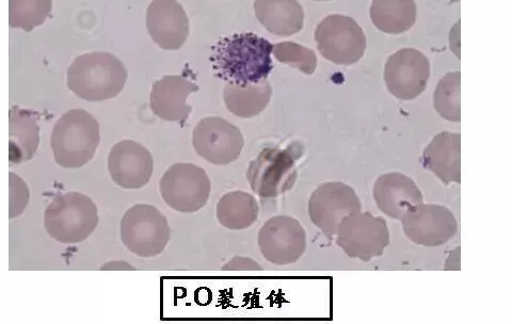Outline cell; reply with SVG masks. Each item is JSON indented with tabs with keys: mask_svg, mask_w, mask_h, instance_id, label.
<instances>
[{
	"mask_svg": "<svg viewBox=\"0 0 512 324\" xmlns=\"http://www.w3.org/2000/svg\"><path fill=\"white\" fill-rule=\"evenodd\" d=\"M272 44L252 32L221 39L211 58L214 74L227 84L246 86L267 79L272 71Z\"/></svg>",
	"mask_w": 512,
	"mask_h": 324,
	"instance_id": "cell-1",
	"label": "cell"
},
{
	"mask_svg": "<svg viewBox=\"0 0 512 324\" xmlns=\"http://www.w3.org/2000/svg\"><path fill=\"white\" fill-rule=\"evenodd\" d=\"M128 74L122 61L110 53L78 56L68 70V88L87 102L115 99L125 87Z\"/></svg>",
	"mask_w": 512,
	"mask_h": 324,
	"instance_id": "cell-2",
	"label": "cell"
},
{
	"mask_svg": "<svg viewBox=\"0 0 512 324\" xmlns=\"http://www.w3.org/2000/svg\"><path fill=\"white\" fill-rule=\"evenodd\" d=\"M101 141L100 124L84 109L64 113L51 138L57 164L63 168L86 166L95 156Z\"/></svg>",
	"mask_w": 512,
	"mask_h": 324,
	"instance_id": "cell-3",
	"label": "cell"
},
{
	"mask_svg": "<svg viewBox=\"0 0 512 324\" xmlns=\"http://www.w3.org/2000/svg\"><path fill=\"white\" fill-rule=\"evenodd\" d=\"M100 221L98 207L85 194H58L45 212V229L52 238L67 245L85 241Z\"/></svg>",
	"mask_w": 512,
	"mask_h": 324,
	"instance_id": "cell-4",
	"label": "cell"
},
{
	"mask_svg": "<svg viewBox=\"0 0 512 324\" xmlns=\"http://www.w3.org/2000/svg\"><path fill=\"white\" fill-rule=\"evenodd\" d=\"M170 237L167 218L153 205H135L122 218L123 245L139 257L149 258L163 253Z\"/></svg>",
	"mask_w": 512,
	"mask_h": 324,
	"instance_id": "cell-5",
	"label": "cell"
},
{
	"mask_svg": "<svg viewBox=\"0 0 512 324\" xmlns=\"http://www.w3.org/2000/svg\"><path fill=\"white\" fill-rule=\"evenodd\" d=\"M302 152L298 147L265 149L250 162L248 183L255 194L272 199L291 190L297 180V160Z\"/></svg>",
	"mask_w": 512,
	"mask_h": 324,
	"instance_id": "cell-6",
	"label": "cell"
},
{
	"mask_svg": "<svg viewBox=\"0 0 512 324\" xmlns=\"http://www.w3.org/2000/svg\"><path fill=\"white\" fill-rule=\"evenodd\" d=\"M314 38L320 55L340 66L359 62L366 51L363 29L347 15H328L317 26Z\"/></svg>",
	"mask_w": 512,
	"mask_h": 324,
	"instance_id": "cell-7",
	"label": "cell"
},
{
	"mask_svg": "<svg viewBox=\"0 0 512 324\" xmlns=\"http://www.w3.org/2000/svg\"><path fill=\"white\" fill-rule=\"evenodd\" d=\"M159 191L165 203L175 212L194 214L210 200L212 184L201 167L175 164L160 180Z\"/></svg>",
	"mask_w": 512,
	"mask_h": 324,
	"instance_id": "cell-8",
	"label": "cell"
},
{
	"mask_svg": "<svg viewBox=\"0 0 512 324\" xmlns=\"http://www.w3.org/2000/svg\"><path fill=\"white\" fill-rule=\"evenodd\" d=\"M335 239L348 257L368 263L390 245V231L383 218L358 212L342 221Z\"/></svg>",
	"mask_w": 512,
	"mask_h": 324,
	"instance_id": "cell-9",
	"label": "cell"
},
{
	"mask_svg": "<svg viewBox=\"0 0 512 324\" xmlns=\"http://www.w3.org/2000/svg\"><path fill=\"white\" fill-rule=\"evenodd\" d=\"M362 204L357 191L342 182L320 184L309 200L312 223L329 239H333L342 221L361 212Z\"/></svg>",
	"mask_w": 512,
	"mask_h": 324,
	"instance_id": "cell-10",
	"label": "cell"
},
{
	"mask_svg": "<svg viewBox=\"0 0 512 324\" xmlns=\"http://www.w3.org/2000/svg\"><path fill=\"white\" fill-rule=\"evenodd\" d=\"M197 154L215 166H228L238 159L245 147L240 129L221 117L202 119L192 133Z\"/></svg>",
	"mask_w": 512,
	"mask_h": 324,
	"instance_id": "cell-11",
	"label": "cell"
},
{
	"mask_svg": "<svg viewBox=\"0 0 512 324\" xmlns=\"http://www.w3.org/2000/svg\"><path fill=\"white\" fill-rule=\"evenodd\" d=\"M400 221L406 236L416 245L427 248L445 245L458 231L452 210L443 205H415L407 210Z\"/></svg>",
	"mask_w": 512,
	"mask_h": 324,
	"instance_id": "cell-12",
	"label": "cell"
},
{
	"mask_svg": "<svg viewBox=\"0 0 512 324\" xmlns=\"http://www.w3.org/2000/svg\"><path fill=\"white\" fill-rule=\"evenodd\" d=\"M259 247L269 263L292 265L307 251V233L295 218L272 217L259 232Z\"/></svg>",
	"mask_w": 512,
	"mask_h": 324,
	"instance_id": "cell-13",
	"label": "cell"
},
{
	"mask_svg": "<svg viewBox=\"0 0 512 324\" xmlns=\"http://www.w3.org/2000/svg\"><path fill=\"white\" fill-rule=\"evenodd\" d=\"M430 77L428 58L415 48H403L392 55L384 70L389 92L400 101H411L425 90Z\"/></svg>",
	"mask_w": 512,
	"mask_h": 324,
	"instance_id": "cell-14",
	"label": "cell"
},
{
	"mask_svg": "<svg viewBox=\"0 0 512 324\" xmlns=\"http://www.w3.org/2000/svg\"><path fill=\"white\" fill-rule=\"evenodd\" d=\"M108 171L118 186L138 190L152 178L154 160L151 152L133 140H123L112 147L108 155Z\"/></svg>",
	"mask_w": 512,
	"mask_h": 324,
	"instance_id": "cell-15",
	"label": "cell"
},
{
	"mask_svg": "<svg viewBox=\"0 0 512 324\" xmlns=\"http://www.w3.org/2000/svg\"><path fill=\"white\" fill-rule=\"evenodd\" d=\"M147 28L165 51H178L189 36V19L178 0H153L147 11Z\"/></svg>",
	"mask_w": 512,
	"mask_h": 324,
	"instance_id": "cell-16",
	"label": "cell"
},
{
	"mask_svg": "<svg viewBox=\"0 0 512 324\" xmlns=\"http://www.w3.org/2000/svg\"><path fill=\"white\" fill-rule=\"evenodd\" d=\"M197 91L199 86L184 76H165L153 84L151 109L159 119L184 124L192 111L188 96Z\"/></svg>",
	"mask_w": 512,
	"mask_h": 324,
	"instance_id": "cell-17",
	"label": "cell"
},
{
	"mask_svg": "<svg viewBox=\"0 0 512 324\" xmlns=\"http://www.w3.org/2000/svg\"><path fill=\"white\" fill-rule=\"evenodd\" d=\"M374 200L384 215L400 220L407 210L424 202L418 185L406 174L391 172L378 177Z\"/></svg>",
	"mask_w": 512,
	"mask_h": 324,
	"instance_id": "cell-18",
	"label": "cell"
},
{
	"mask_svg": "<svg viewBox=\"0 0 512 324\" xmlns=\"http://www.w3.org/2000/svg\"><path fill=\"white\" fill-rule=\"evenodd\" d=\"M424 169L444 185L461 183V135L443 132L427 145L422 156Z\"/></svg>",
	"mask_w": 512,
	"mask_h": 324,
	"instance_id": "cell-19",
	"label": "cell"
},
{
	"mask_svg": "<svg viewBox=\"0 0 512 324\" xmlns=\"http://www.w3.org/2000/svg\"><path fill=\"white\" fill-rule=\"evenodd\" d=\"M256 19L270 34L287 38L304 26V11L297 0H255Z\"/></svg>",
	"mask_w": 512,
	"mask_h": 324,
	"instance_id": "cell-20",
	"label": "cell"
},
{
	"mask_svg": "<svg viewBox=\"0 0 512 324\" xmlns=\"http://www.w3.org/2000/svg\"><path fill=\"white\" fill-rule=\"evenodd\" d=\"M40 143V126L35 112L14 106L9 118V161L20 165L36 155Z\"/></svg>",
	"mask_w": 512,
	"mask_h": 324,
	"instance_id": "cell-21",
	"label": "cell"
},
{
	"mask_svg": "<svg viewBox=\"0 0 512 324\" xmlns=\"http://www.w3.org/2000/svg\"><path fill=\"white\" fill-rule=\"evenodd\" d=\"M272 96V88L267 79L256 84L238 86L227 84L223 89V101L234 116L251 119L261 115Z\"/></svg>",
	"mask_w": 512,
	"mask_h": 324,
	"instance_id": "cell-22",
	"label": "cell"
},
{
	"mask_svg": "<svg viewBox=\"0 0 512 324\" xmlns=\"http://www.w3.org/2000/svg\"><path fill=\"white\" fill-rule=\"evenodd\" d=\"M219 223L231 231H243L252 226L260 215V205L252 194L232 191L224 194L216 207Z\"/></svg>",
	"mask_w": 512,
	"mask_h": 324,
	"instance_id": "cell-23",
	"label": "cell"
},
{
	"mask_svg": "<svg viewBox=\"0 0 512 324\" xmlns=\"http://www.w3.org/2000/svg\"><path fill=\"white\" fill-rule=\"evenodd\" d=\"M416 12L414 0H373L371 19L384 34L400 35L414 26Z\"/></svg>",
	"mask_w": 512,
	"mask_h": 324,
	"instance_id": "cell-24",
	"label": "cell"
},
{
	"mask_svg": "<svg viewBox=\"0 0 512 324\" xmlns=\"http://www.w3.org/2000/svg\"><path fill=\"white\" fill-rule=\"evenodd\" d=\"M53 0H9V25L30 32L45 23Z\"/></svg>",
	"mask_w": 512,
	"mask_h": 324,
	"instance_id": "cell-25",
	"label": "cell"
},
{
	"mask_svg": "<svg viewBox=\"0 0 512 324\" xmlns=\"http://www.w3.org/2000/svg\"><path fill=\"white\" fill-rule=\"evenodd\" d=\"M460 92V72L447 73L439 81L434 94V107L444 120L461 122Z\"/></svg>",
	"mask_w": 512,
	"mask_h": 324,
	"instance_id": "cell-26",
	"label": "cell"
},
{
	"mask_svg": "<svg viewBox=\"0 0 512 324\" xmlns=\"http://www.w3.org/2000/svg\"><path fill=\"white\" fill-rule=\"evenodd\" d=\"M272 54L279 62L304 74L312 75L316 71L317 57L311 48L295 42H282L272 45Z\"/></svg>",
	"mask_w": 512,
	"mask_h": 324,
	"instance_id": "cell-27",
	"label": "cell"
},
{
	"mask_svg": "<svg viewBox=\"0 0 512 324\" xmlns=\"http://www.w3.org/2000/svg\"><path fill=\"white\" fill-rule=\"evenodd\" d=\"M10 184V208L9 218H18L24 213V210L29 204L30 194L26 183L19 175L14 173L9 174Z\"/></svg>",
	"mask_w": 512,
	"mask_h": 324,
	"instance_id": "cell-28",
	"label": "cell"
},
{
	"mask_svg": "<svg viewBox=\"0 0 512 324\" xmlns=\"http://www.w3.org/2000/svg\"><path fill=\"white\" fill-rule=\"evenodd\" d=\"M222 269L228 271H261L262 267L251 258L236 256Z\"/></svg>",
	"mask_w": 512,
	"mask_h": 324,
	"instance_id": "cell-29",
	"label": "cell"
},
{
	"mask_svg": "<svg viewBox=\"0 0 512 324\" xmlns=\"http://www.w3.org/2000/svg\"><path fill=\"white\" fill-rule=\"evenodd\" d=\"M101 269L102 270H135V268L130 266V264H127L126 262H120V261L105 264Z\"/></svg>",
	"mask_w": 512,
	"mask_h": 324,
	"instance_id": "cell-30",
	"label": "cell"
},
{
	"mask_svg": "<svg viewBox=\"0 0 512 324\" xmlns=\"http://www.w3.org/2000/svg\"><path fill=\"white\" fill-rule=\"evenodd\" d=\"M315 2H330V0H315Z\"/></svg>",
	"mask_w": 512,
	"mask_h": 324,
	"instance_id": "cell-31",
	"label": "cell"
}]
</instances>
